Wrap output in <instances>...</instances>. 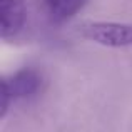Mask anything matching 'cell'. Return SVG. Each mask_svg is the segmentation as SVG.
I'll return each mask as SVG.
<instances>
[{"label":"cell","instance_id":"obj_1","mask_svg":"<svg viewBox=\"0 0 132 132\" xmlns=\"http://www.w3.org/2000/svg\"><path fill=\"white\" fill-rule=\"evenodd\" d=\"M44 85L42 74L35 69H22L2 80V114H7L10 104L34 97Z\"/></svg>","mask_w":132,"mask_h":132},{"label":"cell","instance_id":"obj_4","mask_svg":"<svg viewBox=\"0 0 132 132\" xmlns=\"http://www.w3.org/2000/svg\"><path fill=\"white\" fill-rule=\"evenodd\" d=\"M42 2L52 22L64 23L77 15L87 5L89 0H42Z\"/></svg>","mask_w":132,"mask_h":132},{"label":"cell","instance_id":"obj_3","mask_svg":"<svg viewBox=\"0 0 132 132\" xmlns=\"http://www.w3.org/2000/svg\"><path fill=\"white\" fill-rule=\"evenodd\" d=\"M25 25L23 0H0V29L3 39H13Z\"/></svg>","mask_w":132,"mask_h":132},{"label":"cell","instance_id":"obj_2","mask_svg":"<svg viewBox=\"0 0 132 132\" xmlns=\"http://www.w3.org/2000/svg\"><path fill=\"white\" fill-rule=\"evenodd\" d=\"M82 34L94 42L109 45V47L132 45V25H126V23H85L82 27Z\"/></svg>","mask_w":132,"mask_h":132}]
</instances>
